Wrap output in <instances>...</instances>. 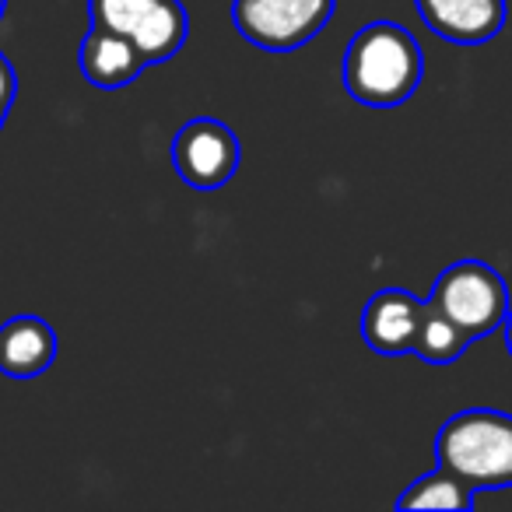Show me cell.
Segmentation results:
<instances>
[{
  "label": "cell",
  "mask_w": 512,
  "mask_h": 512,
  "mask_svg": "<svg viewBox=\"0 0 512 512\" xmlns=\"http://www.w3.org/2000/svg\"><path fill=\"white\" fill-rule=\"evenodd\" d=\"M57 330L43 316H11L0 323V372L8 379H39L57 362Z\"/></svg>",
  "instance_id": "cell-10"
},
{
  "label": "cell",
  "mask_w": 512,
  "mask_h": 512,
  "mask_svg": "<svg viewBox=\"0 0 512 512\" xmlns=\"http://www.w3.org/2000/svg\"><path fill=\"white\" fill-rule=\"evenodd\" d=\"M4 11H8V0H0V22H4Z\"/></svg>",
  "instance_id": "cell-15"
},
{
  "label": "cell",
  "mask_w": 512,
  "mask_h": 512,
  "mask_svg": "<svg viewBox=\"0 0 512 512\" xmlns=\"http://www.w3.org/2000/svg\"><path fill=\"white\" fill-rule=\"evenodd\" d=\"M78 67H81V78L92 88L116 92V88L137 81V74L151 64L127 36H120L113 29H102V25H92V32L81 39Z\"/></svg>",
  "instance_id": "cell-9"
},
{
  "label": "cell",
  "mask_w": 512,
  "mask_h": 512,
  "mask_svg": "<svg viewBox=\"0 0 512 512\" xmlns=\"http://www.w3.org/2000/svg\"><path fill=\"white\" fill-rule=\"evenodd\" d=\"M92 25L127 36L148 64H165L183 50L190 15L179 0H88Z\"/></svg>",
  "instance_id": "cell-5"
},
{
  "label": "cell",
  "mask_w": 512,
  "mask_h": 512,
  "mask_svg": "<svg viewBox=\"0 0 512 512\" xmlns=\"http://www.w3.org/2000/svg\"><path fill=\"white\" fill-rule=\"evenodd\" d=\"M239 137L214 116L190 120L172 141V165L193 190H221L239 169Z\"/></svg>",
  "instance_id": "cell-6"
},
{
  "label": "cell",
  "mask_w": 512,
  "mask_h": 512,
  "mask_svg": "<svg viewBox=\"0 0 512 512\" xmlns=\"http://www.w3.org/2000/svg\"><path fill=\"white\" fill-rule=\"evenodd\" d=\"M439 467L474 491L512 488V414L470 407L439 428Z\"/></svg>",
  "instance_id": "cell-2"
},
{
  "label": "cell",
  "mask_w": 512,
  "mask_h": 512,
  "mask_svg": "<svg viewBox=\"0 0 512 512\" xmlns=\"http://www.w3.org/2000/svg\"><path fill=\"white\" fill-rule=\"evenodd\" d=\"M467 344H470V337L463 334L446 313H439V309L428 302L411 355H418L421 362H428V365H449L467 351Z\"/></svg>",
  "instance_id": "cell-12"
},
{
  "label": "cell",
  "mask_w": 512,
  "mask_h": 512,
  "mask_svg": "<svg viewBox=\"0 0 512 512\" xmlns=\"http://www.w3.org/2000/svg\"><path fill=\"white\" fill-rule=\"evenodd\" d=\"M505 348H509V355H512V309H509V316H505Z\"/></svg>",
  "instance_id": "cell-14"
},
{
  "label": "cell",
  "mask_w": 512,
  "mask_h": 512,
  "mask_svg": "<svg viewBox=\"0 0 512 512\" xmlns=\"http://www.w3.org/2000/svg\"><path fill=\"white\" fill-rule=\"evenodd\" d=\"M425 306L404 288H383L362 309V341L376 355H411Z\"/></svg>",
  "instance_id": "cell-7"
},
{
  "label": "cell",
  "mask_w": 512,
  "mask_h": 512,
  "mask_svg": "<svg viewBox=\"0 0 512 512\" xmlns=\"http://www.w3.org/2000/svg\"><path fill=\"white\" fill-rule=\"evenodd\" d=\"M15 95H18V74L11 67V60L0 53V130L8 123V113L15 106Z\"/></svg>",
  "instance_id": "cell-13"
},
{
  "label": "cell",
  "mask_w": 512,
  "mask_h": 512,
  "mask_svg": "<svg viewBox=\"0 0 512 512\" xmlns=\"http://www.w3.org/2000/svg\"><path fill=\"white\" fill-rule=\"evenodd\" d=\"M474 505V488L449 474L446 467H435L432 474L418 477L404 495L397 498V509H442V512H467Z\"/></svg>",
  "instance_id": "cell-11"
},
{
  "label": "cell",
  "mask_w": 512,
  "mask_h": 512,
  "mask_svg": "<svg viewBox=\"0 0 512 512\" xmlns=\"http://www.w3.org/2000/svg\"><path fill=\"white\" fill-rule=\"evenodd\" d=\"M425 78V53L418 39L397 22H369L355 32L344 53V88L355 102L393 109L418 92Z\"/></svg>",
  "instance_id": "cell-1"
},
{
  "label": "cell",
  "mask_w": 512,
  "mask_h": 512,
  "mask_svg": "<svg viewBox=\"0 0 512 512\" xmlns=\"http://www.w3.org/2000/svg\"><path fill=\"white\" fill-rule=\"evenodd\" d=\"M334 11L337 0H232V25L256 50L292 53L313 43Z\"/></svg>",
  "instance_id": "cell-4"
},
{
  "label": "cell",
  "mask_w": 512,
  "mask_h": 512,
  "mask_svg": "<svg viewBox=\"0 0 512 512\" xmlns=\"http://www.w3.org/2000/svg\"><path fill=\"white\" fill-rule=\"evenodd\" d=\"M414 4L421 22L456 46L491 43L505 25V0H414Z\"/></svg>",
  "instance_id": "cell-8"
},
{
  "label": "cell",
  "mask_w": 512,
  "mask_h": 512,
  "mask_svg": "<svg viewBox=\"0 0 512 512\" xmlns=\"http://www.w3.org/2000/svg\"><path fill=\"white\" fill-rule=\"evenodd\" d=\"M428 302L439 313H446L470 341L505 327V316L512 309L505 281L498 278V271L481 264V260H456L453 267H446L435 278Z\"/></svg>",
  "instance_id": "cell-3"
}]
</instances>
